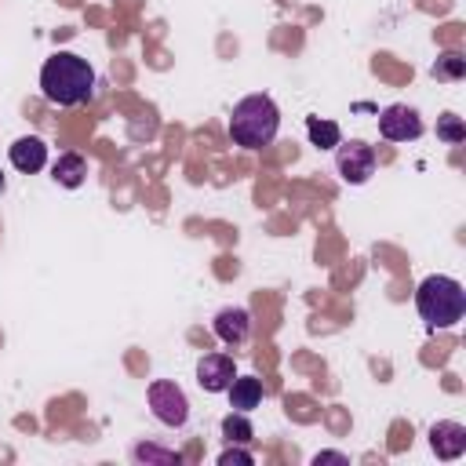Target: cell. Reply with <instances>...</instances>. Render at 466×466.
<instances>
[{
  "mask_svg": "<svg viewBox=\"0 0 466 466\" xmlns=\"http://www.w3.org/2000/svg\"><path fill=\"white\" fill-rule=\"evenodd\" d=\"M4 186H7V182H4V171H0V193H4Z\"/></svg>",
  "mask_w": 466,
  "mask_h": 466,
  "instance_id": "20",
  "label": "cell"
},
{
  "mask_svg": "<svg viewBox=\"0 0 466 466\" xmlns=\"http://www.w3.org/2000/svg\"><path fill=\"white\" fill-rule=\"evenodd\" d=\"M280 131V109L269 95H248L233 106L229 116V138L240 149H262Z\"/></svg>",
  "mask_w": 466,
  "mask_h": 466,
  "instance_id": "2",
  "label": "cell"
},
{
  "mask_svg": "<svg viewBox=\"0 0 466 466\" xmlns=\"http://www.w3.org/2000/svg\"><path fill=\"white\" fill-rule=\"evenodd\" d=\"M11 164H15L22 175H33V171H40V167L47 164V146H44V138H36V135H25V138L11 142Z\"/></svg>",
  "mask_w": 466,
  "mask_h": 466,
  "instance_id": "10",
  "label": "cell"
},
{
  "mask_svg": "<svg viewBox=\"0 0 466 466\" xmlns=\"http://www.w3.org/2000/svg\"><path fill=\"white\" fill-rule=\"evenodd\" d=\"M233 379H237V368H233V357L229 353H204L197 360V382L208 393H226Z\"/></svg>",
  "mask_w": 466,
  "mask_h": 466,
  "instance_id": "7",
  "label": "cell"
},
{
  "mask_svg": "<svg viewBox=\"0 0 466 466\" xmlns=\"http://www.w3.org/2000/svg\"><path fill=\"white\" fill-rule=\"evenodd\" d=\"M222 437H226L229 444H248V441L255 437V430H251V422H248V411H229V415L222 419Z\"/></svg>",
  "mask_w": 466,
  "mask_h": 466,
  "instance_id": "14",
  "label": "cell"
},
{
  "mask_svg": "<svg viewBox=\"0 0 466 466\" xmlns=\"http://www.w3.org/2000/svg\"><path fill=\"white\" fill-rule=\"evenodd\" d=\"M466 73V58L459 55V51H444L441 58H437V66H433V76L437 80H459Z\"/></svg>",
  "mask_w": 466,
  "mask_h": 466,
  "instance_id": "15",
  "label": "cell"
},
{
  "mask_svg": "<svg viewBox=\"0 0 466 466\" xmlns=\"http://www.w3.org/2000/svg\"><path fill=\"white\" fill-rule=\"evenodd\" d=\"M226 393H229V408H233V411H251V408H258V400H262V382H258L255 375H237Z\"/></svg>",
  "mask_w": 466,
  "mask_h": 466,
  "instance_id": "11",
  "label": "cell"
},
{
  "mask_svg": "<svg viewBox=\"0 0 466 466\" xmlns=\"http://www.w3.org/2000/svg\"><path fill=\"white\" fill-rule=\"evenodd\" d=\"M379 135L390 138V142H411V138L422 135V116L411 106L393 102V106H386L379 113Z\"/></svg>",
  "mask_w": 466,
  "mask_h": 466,
  "instance_id": "6",
  "label": "cell"
},
{
  "mask_svg": "<svg viewBox=\"0 0 466 466\" xmlns=\"http://www.w3.org/2000/svg\"><path fill=\"white\" fill-rule=\"evenodd\" d=\"M313 462L320 466V462H346V455L342 451H320V455H313Z\"/></svg>",
  "mask_w": 466,
  "mask_h": 466,
  "instance_id": "19",
  "label": "cell"
},
{
  "mask_svg": "<svg viewBox=\"0 0 466 466\" xmlns=\"http://www.w3.org/2000/svg\"><path fill=\"white\" fill-rule=\"evenodd\" d=\"M306 135L317 149H335L342 142V131L335 120H320V116H306Z\"/></svg>",
  "mask_w": 466,
  "mask_h": 466,
  "instance_id": "13",
  "label": "cell"
},
{
  "mask_svg": "<svg viewBox=\"0 0 466 466\" xmlns=\"http://www.w3.org/2000/svg\"><path fill=\"white\" fill-rule=\"evenodd\" d=\"M430 448L437 459H459L466 451V426L462 422H451V419H441L430 426Z\"/></svg>",
  "mask_w": 466,
  "mask_h": 466,
  "instance_id": "8",
  "label": "cell"
},
{
  "mask_svg": "<svg viewBox=\"0 0 466 466\" xmlns=\"http://www.w3.org/2000/svg\"><path fill=\"white\" fill-rule=\"evenodd\" d=\"M51 175H55V182H58V186L76 189V186L84 182V175H87V164H84V157H80V153H62V157L55 160Z\"/></svg>",
  "mask_w": 466,
  "mask_h": 466,
  "instance_id": "12",
  "label": "cell"
},
{
  "mask_svg": "<svg viewBox=\"0 0 466 466\" xmlns=\"http://www.w3.org/2000/svg\"><path fill=\"white\" fill-rule=\"evenodd\" d=\"M135 459H146V462H182L178 451H160V448H153V444H138V448H135Z\"/></svg>",
  "mask_w": 466,
  "mask_h": 466,
  "instance_id": "17",
  "label": "cell"
},
{
  "mask_svg": "<svg viewBox=\"0 0 466 466\" xmlns=\"http://www.w3.org/2000/svg\"><path fill=\"white\" fill-rule=\"evenodd\" d=\"M40 91L51 106H80L95 91V69L73 51H58L40 69Z\"/></svg>",
  "mask_w": 466,
  "mask_h": 466,
  "instance_id": "1",
  "label": "cell"
},
{
  "mask_svg": "<svg viewBox=\"0 0 466 466\" xmlns=\"http://www.w3.org/2000/svg\"><path fill=\"white\" fill-rule=\"evenodd\" d=\"M335 171H339V178L350 182V186L368 182L371 171H375V149H371L368 142H346V146H339V153H335Z\"/></svg>",
  "mask_w": 466,
  "mask_h": 466,
  "instance_id": "5",
  "label": "cell"
},
{
  "mask_svg": "<svg viewBox=\"0 0 466 466\" xmlns=\"http://www.w3.org/2000/svg\"><path fill=\"white\" fill-rule=\"evenodd\" d=\"M218 462H222V466H233V462H237V466H251V462H255V455H251V451H244V448H226V451L218 455Z\"/></svg>",
  "mask_w": 466,
  "mask_h": 466,
  "instance_id": "18",
  "label": "cell"
},
{
  "mask_svg": "<svg viewBox=\"0 0 466 466\" xmlns=\"http://www.w3.org/2000/svg\"><path fill=\"white\" fill-rule=\"evenodd\" d=\"M437 138H444L448 146H459V142L466 138V127H462V120H459L455 113H444V116L437 120Z\"/></svg>",
  "mask_w": 466,
  "mask_h": 466,
  "instance_id": "16",
  "label": "cell"
},
{
  "mask_svg": "<svg viewBox=\"0 0 466 466\" xmlns=\"http://www.w3.org/2000/svg\"><path fill=\"white\" fill-rule=\"evenodd\" d=\"M415 309L419 317L426 320L430 331L437 328H455L466 313V291L455 277H444V273H433L419 284L415 291Z\"/></svg>",
  "mask_w": 466,
  "mask_h": 466,
  "instance_id": "3",
  "label": "cell"
},
{
  "mask_svg": "<svg viewBox=\"0 0 466 466\" xmlns=\"http://www.w3.org/2000/svg\"><path fill=\"white\" fill-rule=\"evenodd\" d=\"M149 408H153V415L164 422V426H182L186 419H189V400H186V393H182V386L178 382H171V379H157V382H149Z\"/></svg>",
  "mask_w": 466,
  "mask_h": 466,
  "instance_id": "4",
  "label": "cell"
},
{
  "mask_svg": "<svg viewBox=\"0 0 466 466\" xmlns=\"http://www.w3.org/2000/svg\"><path fill=\"white\" fill-rule=\"evenodd\" d=\"M215 335L226 346H244L251 335V313L244 306H226L215 313Z\"/></svg>",
  "mask_w": 466,
  "mask_h": 466,
  "instance_id": "9",
  "label": "cell"
}]
</instances>
